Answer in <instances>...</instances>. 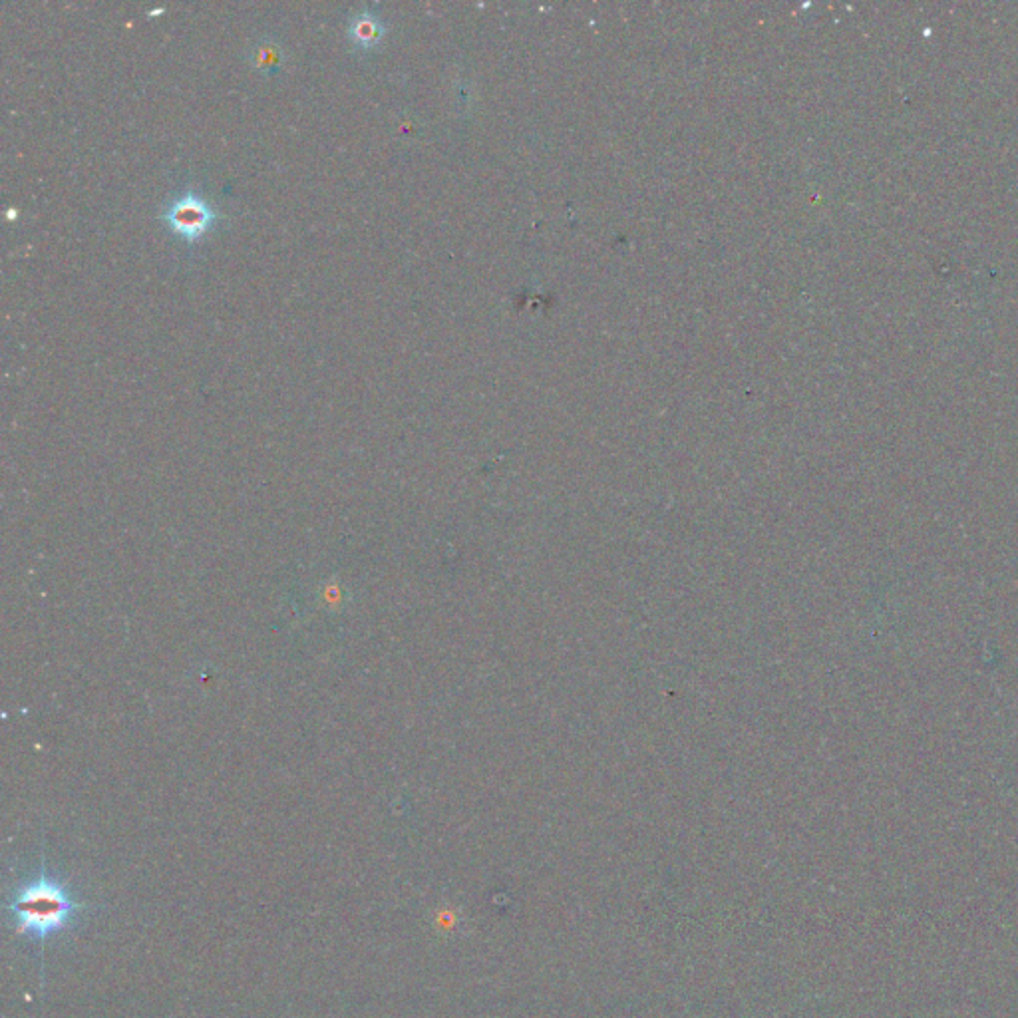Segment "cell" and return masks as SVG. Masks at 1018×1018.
<instances>
[{
  "mask_svg": "<svg viewBox=\"0 0 1018 1018\" xmlns=\"http://www.w3.org/2000/svg\"><path fill=\"white\" fill-rule=\"evenodd\" d=\"M219 211L197 189L187 187L175 195L162 211V219L187 245L199 243L215 225Z\"/></svg>",
  "mask_w": 1018,
  "mask_h": 1018,
  "instance_id": "obj_2",
  "label": "cell"
},
{
  "mask_svg": "<svg viewBox=\"0 0 1018 1018\" xmlns=\"http://www.w3.org/2000/svg\"><path fill=\"white\" fill-rule=\"evenodd\" d=\"M386 34L384 20L372 10V8H360L348 18L346 36L350 44L358 50H372L376 48Z\"/></svg>",
  "mask_w": 1018,
  "mask_h": 1018,
  "instance_id": "obj_3",
  "label": "cell"
},
{
  "mask_svg": "<svg viewBox=\"0 0 1018 1018\" xmlns=\"http://www.w3.org/2000/svg\"><path fill=\"white\" fill-rule=\"evenodd\" d=\"M253 64L257 70H263L267 74H275L281 68V48L273 42L259 44L253 50Z\"/></svg>",
  "mask_w": 1018,
  "mask_h": 1018,
  "instance_id": "obj_4",
  "label": "cell"
},
{
  "mask_svg": "<svg viewBox=\"0 0 1018 1018\" xmlns=\"http://www.w3.org/2000/svg\"><path fill=\"white\" fill-rule=\"evenodd\" d=\"M16 925L20 937H32L40 945L52 935L72 929L90 907L74 899L68 883L46 869L42 863L38 875L22 883L4 907Z\"/></svg>",
  "mask_w": 1018,
  "mask_h": 1018,
  "instance_id": "obj_1",
  "label": "cell"
}]
</instances>
